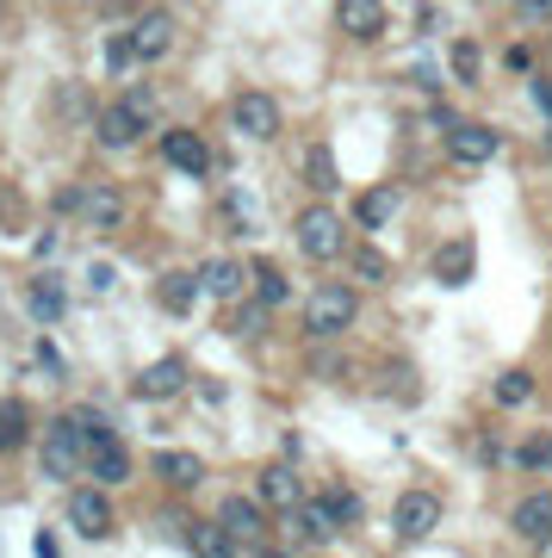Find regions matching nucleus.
I'll list each match as a JSON object with an SVG mask.
<instances>
[{"label": "nucleus", "mask_w": 552, "mask_h": 558, "mask_svg": "<svg viewBox=\"0 0 552 558\" xmlns=\"http://www.w3.org/2000/svg\"><path fill=\"white\" fill-rule=\"evenodd\" d=\"M397 205H404V193H397V186H367V193H360V205H355V223H360V230H379V223H392Z\"/></svg>", "instance_id": "obj_19"}, {"label": "nucleus", "mask_w": 552, "mask_h": 558, "mask_svg": "<svg viewBox=\"0 0 552 558\" xmlns=\"http://www.w3.org/2000/svg\"><path fill=\"white\" fill-rule=\"evenodd\" d=\"M187 379H193V373H187V360H180V354H161V360H149V366L137 373V398H149V403L180 398V391H187Z\"/></svg>", "instance_id": "obj_7"}, {"label": "nucleus", "mask_w": 552, "mask_h": 558, "mask_svg": "<svg viewBox=\"0 0 552 558\" xmlns=\"http://www.w3.org/2000/svg\"><path fill=\"white\" fill-rule=\"evenodd\" d=\"M515 465H528V472H547L552 478V435H528L521 440V453H515Z\"/></svg>", "instance_id": "obj_29"}, {"label": "nucleus", "mask_w": 552, "mask_h": 558, "mask_svg": "<svg viewBox=\"0 0 552 558\" xmlns=\"http://www.w3.org/2000/svg\"><path fill=\"white\" fill-rule=\"evenodd\" d=\"M44 472L50 478H75L81 459H87V428H75V422H50L44 428Z\"/></svg>", "instance_id": "obj_3"}, {"label": "nucleus", "mask_w": 552, "mask_h": 558, "mask_svg": "<svg viewBox=\"0 0 552 558\" xmlns=\"http://www.w3.org/2000/svg\"><path fill=\"white\" fill-rule=\"evenodd\" d=\"M143 137V119L131 112V106H99V143H112V149H124V143Z\"/></svg>", "instance_id": "obj_18"}, {"label": "nucleus", "mask_w": 552, "mask_h": 558, "mask_svg": "<svg viewBox=\"0 0 552 558\" xmlns=\"http://www.w3.org/2000/svg\"><path fill=\"white\" fill-rule=\"evenodd\" d=\"M161 161L175 168V174H205L212 168V149L199 131H161Z\"/></svg>", "instance_id": "obj_10"}, {"label": "nucleus", "mask_w": 552, "mask_h": 558, "mask_svg": "<svg viewBox=\"0 0 552 558\" xmlns=\"http://www.w3.org/2000/svg\"><path fill=\"white\" fill-rule=\"evenodd\" d=\"M509 527L521 539H533V546H547L552 539V490H533V497H521L509 509Z\"/></svg>", "instance_id": "obj_12"}, {"label": "nucleus", "mask_w": 552, "mask_h": 558, "mask_svg": "<svg viewBox=\"0 0 552 558\" xmlns=\"http://www.w3.org/2000/svg\"><path fill=\"white\" fill-rule=\"evenodd\" d=\"M81 218L94 223V230H119L124 223V193L119 186H87V193H81Z\"/></svg>", "instance_id": "obj_17"}, {"label": "nucleus", "mask_w": 552, "mask_h": 558, "mask_svg": "<svg viewBox=\"0 0 552 558\" xmlns=\"http://www.w3.org/2000/svg\"><path fill=\"white\" fill-rule=\"evenodd\" d=\"M106 69H112V75H124V69H137V50H131V32H119V38L106 44Z\"/></svg>", "instance_id": "obj_32"}, {"label": "nucleus", "mask_w": 552, "mask_h": 558, "mask_svg": "<svg viewBox=\"0 0 552 558\" xmlns=\"http://www.w3.org/2000/svg\"><path fill=\"white\" fill-rule=\"evenodd\" d=\"M69 527H75L81 539L112 534V502H106V490H75V497H69Z\"/></svg>", "instance_id": "obj_8"}, {"label": "nucleus", "mask_w": 552, "mask_h": 558, "mask_svg": "<svg viewBox=\"0 0 552 558\" xmlns=\"http://www.w3.org/2000/svg\"><path fill=\"white\" fill-rule=\"evenodd\" d=\"M230 119H237V131H242V137H255V143L279 137V106L267 100V94H237V106H230Z\"/></svg>", "instance_id": "obj_9"}, {"label": "nucleus", "mask_w": 552, "mask_h": 558, "mask_svg": "<svg viewBox=\"0 0 552 558\" xmlns=\"http://www.w3.org/2000/svg\"><path fill=\"white\" fill-rule=\"evenodd\" d=\"M0 422H7V447L25 435V416H20V403H0Z\"/></svg>", "instance_id": "obj_35"}, {"label": "nucleus", "mask_w": 552, "mask_h": 558, "mask_svg": "<svg viewBox=\"0 0 552 558\" xmlns=\"http://www.w3.org/2000/svg\"><path fill=\"white\" fill-rule=\"evenodd\" d=\"M336 20H341V32H348V38L373 44L379 32H385V7H379V0H341Z\"/></svg>", "instance_id": "obj_16"}, {"label": "nucleus", "mask_w": 552, "mask_h": 558, "mask_svg": "<svg viewBox=\"0 0 552 558\" xmlns=\"http://www.w3.org/2000/svg\"><path fill=\"white\" fill-rule=\"evenodd\" d=\"M217 527H224V534L237 539H261L267 534V509H261L255 497H224V509H217Z\"/></svg>", "instance_id": "obj_11"}, {"label": "nucleus", "mask_w": 552, "mask_h": 558, "mask_svg": "<svg viewBox=\"0 0 552 558\" xmlns=\"http://www.w3.org/2000/svg\"><path fill=\"white\" fill-rule=\"evenodd\" d=\"M187 546H193V558H237V553H242L237 539H230L224 527H217V521H193Z\"/></svg>", "instance_id": "obj_23"}, {"label": "nucleus", "mask_w": 552, "mask_h": 558, "mask_svg": "<svg viewBox=\"0 0 552 558\" xmlns=\"http://www.w3.org/2000/svg\"><path fill=\"white\" fill-rule=\"evenodd\" d=\"M249 558H286V553H274V546H261V553H249Z\"/></svg>", "instance_id": "obj_39"}, {"label": "nucleus", "mask_w": 552, "mask_h": 558, "mask_svg": "<svg viewBox=\"0 0 552 558\" xmlns=\"http://www.w3.org/2000/svg\"><path fill=\"white\" fill-rule=\"evenodd\" d=\"M392 527L404 539H429L434 527H441V497H434V490H404V497L392 502Z\"/></svg>", "instance_id": "obj_4"}, {"label": "nucleus", "mask_w": 552, "mask_h": 558, "mask_svg": "<svg viewBox=\"0 0 552 558\" xmlns=\"http://www.w3.org/2000/svg\"><path fill=\"white\" fill-rule=\"evenodd\" d=\"M124 106H131V112L143 119V131L156 124V94H149V87H137V94H124Z\"/></svg>", "instance_id": "obj_34"}, {"label": "nucleus", "mask_w": 552, "mask_h": 558, "mask_svg": "<svg viewBox=\"0 0 552 558\" xmlns=\"http://www.w3.org/2000/svg\"><path fill=\"white\" fill-rule=\"evenodd\" d=\"M304 180L311 186H336V161H329V149L316 143V149H304Z\"/></svg>", "instance_id": "obj_30"}, {"label": "nucleus", "mask_w": 552, "mask_h": 558, "mask_svg": "<svg viewBox=\"0 0 552 558\" xmlns=\"http://www.w3.org/2000/svg\"><path fill=\"white\" fill-rule=\"evenodd\" d=\"M156 472H161L168 484H180V490H193V484L205 478L199 453H180V447H161V453H156Z\"/></svg>", "instance_id": "obj_20"}, {"label": "nucleus", "mask_w": 552, "mask_h": 558, "mask_svg": "<svg viewBox=\"0 0 552 558\" xmlns=\"http://www.w3.org/2000/svg\"><path fill=\"white\" fill-rule=\"evenodd\" d=\"M0 447H7V422H0Z\"/></svg>", "instance_id": "obj_41"}, {"label": "nucleus", "mask_w": 552, "mask_h": 558, "mask_svg": "<svg viewBox=\"0 0 552 558\" xmlns=\"http://www.w3.org/2000/svg\"><path fill=\"white\" fill-rule=\"evenodd\" d=\"M478 57H484V50H478L472 38H459L454 44V75L459 81H478V75H484V62H478Z\"/></svg>", "instance_id": "obj_31"}, {"label": "nucleus", "mask_w": 552, "mask_h": 558, "mask_svg": "<svg viewBox=\"0 0 552 558\" xmlns=\"http://www.w3.org/2000/svg\"><path fill=\"white\" fill-rule=\"evenodd\" d=\"M434 279H441V286H466V279H472V242L441 248V255H434Z\"/></svg>", "instance_id": "obj_24"}, {"label": "nucleus", "mask_w": 552, "mask_h": 558, "mask_svg": "<svg viewBox=\"0 0 552 558\" xmlns=\"http://www.w3.org/2000/svg\"><path fill=\"white\" fill-rule=\"evenodd\" d=\"M131 50H137V62H156L175 50V20L168 13H143L137 25H131Z\"/></svg>", "instance_id": "obj_14"}, {"label": "nucleus", "mask_w": 552, "mask_h": 558, "mask_svg": "<svg viewBox=\"0 0 552 558\" xmlns=\"http://www.w3.org/2000/svg\"><path fill=\"white\" fill-rule=\"evenodd\" d=\"M533 106H540V112L552 119V81H533Z\"/></svg>", "instance_id": "obj_37"}, {"label": "nucleus", "mask_w": 552, "mask_h": 558, "mask_svg": "<svg viewBox=\"0 0 552 558\" xmlns=\"http://www.w3.org/2000/svg\"><path fill=\"white\" fill-rule=\"evenodd\" d=\"M32 553H38V558H57V539H50V534H38V546H32Z\"/></svg>", "instance_id": "obj_38"}, {"label": "nucleus", "mask_w": 552, "mask_h": 558, "mask_svg": "<svg viewBox=\"0 0 552 558\" xmlns=\"http://www.w3.org/2000/svg\"><path fill=\"white\" fill-rule=\"evenodd\" d=\"M199 279H205V292H212V299H242V267L230 255L205 260V267H199Z\"/></svg>", "instance_id": "obj_22"}, {"label": "nucleus", "mask_w": 552, "mask_h": 558, "mask_svg": "<svg viewBox=\"0 0 552 558\" xmlns=\"http://www.w3.org/2000/svg\"><path fill=\"white\" fill-rule=\"evenodd\" d=\"M496 403H503V410H528V403H533V373L509 366V373L496 379Z\"/></svg>", "instance_id": "obj_26"}, {"label": "nucleus", "mask_w": 552, "mask_h": 558, "mask_svg": "<svg viewBox=\"0 0 552 558\" xmlns=\"http://www.w3.org/2000/svg\"><path fill=\"white\" fill-rule=\"evenodd\" d=\"M286 527H292L298 539H329L336 534V521L323 515V502H298L292 515H286Z\"/></svg>", "instance_id": "obj_25"}, {"label": "nucleus", "mask_w": 552, "mask_h": 558, "mask_svg": "<svg viewBox=\"0 0 552 558\" xmlns=\"http://www.w3.org/2000/svg\"><path fill=\"white\" fill-rule=\"evenodd\" d=\"M316 502H323V515L336 521V527H355V521H360V497H355V490H323Z\"/></svg>", "instance_id": "obj_28"}, {"label": "nucleus", "mask_w": 552, "mask_h": 558, "mask_svg": "<svg viewBox=\"0 0 552 558\" xmlns=\"http://www.w3.org/2000/svg\"><path fill=\"white\" fill-rule=\"evenodd\" d=\"M32 354H38V366H44V373H62V354H57V348H50V341H38Z\"/></svg>", "instance_id": "obj_36"}, {"label": "nucleus", "mask_w": 552, "mask_h": 558, "mask_svg": "<svg viewBox=\"0 0 552 558\" xmlns=\"http://www.w3.org/2000/svg\"><path fill=\"white\" fill-rule=\"evenodd\" d=\"M355 292H348V286H316L311 292V304H304V329H311V336H341V329H348V323H355Z\"/></svg>", "instance_id": "obj_2"}, {"label": "nucleus", "mask_w": 552, "mask_h": 558, "mask_svg": "<svg viewBox=\"0 0 552 558\" xmlns=\"http://www.w3.org/2000/svg\"><path fill=\"white\" fill-rule=\"evenodd\" d=\"M255 299H261V311H267V304H292V286H286V274H279V267H267V260L255 267Z\"/></svg>", "instance_id": "obj_27"}, {"label": "nucleus", "mask_w": 552, "mask_h": 558, "mask_svg": "<svg viewBox=\"0 0 552 558\" xmlns=\"http://www.w3.org/2000/svg\"><path fill=\"white\" fill-rule=\"evenodd\" d=\"M87 465H94L99 484H124L131 478V453H124V440L112 435V428H99V422H87Z\"/></svg>", "instance_id": "obj_5"}, {"label": "nucleus", "mask_w": 552, "mask_h": 558, "mask_svg": "<svg viewBox=\"0 0 552 558\" xmlns=\"http://www.w3.org/2000/svg\"><path fill=\"white\" fill-rule=\"evenodd\" d=\"M25 304H32V317L38 323H62V311H69V299H62V279H32V292H25Z\"/></svg>", "instance_id": "obj_21"}, {"label": "nucleus", "mask_w": 552, "mask_h": 558, "mask_svg": "<svg viewBox=\"0 0 552 558\" xmlns=\"http://www.w3.org/2000/svg\"><path fill=\"white\" fill-rule=\"evenodd\" d=\"M447 156L466 161V168H484V161L503 156V137H496L491 124H466V119H459L454 131H447Z\"/></svg>", "instance_id": "obj_6"}, {"label": "nucleus", "mask_w": 552, "mask_h": 558, "mask_svg": "<svg viewBox=\"0 0 552 558\" xmlns=\"http://www.w3.org/2000/svg\"><path fill=\"white\" fill-rule=\"evenodd\" d=\"M261 502L279 509V515H292L298 502H311V497H304V484H298L292 465H267V472H261Z\"/></svg>", "instance_id": "obj_15"}, {"label": "nucleus", "mask_w": 552, "mask_h": 558, "mask_svg": "<svg viewBox=\"0 0 552 558\" xmlns=\"http://www.w3.org/2000/svg\"><path fill=\"white\" fill-rule=\"evenodd\" d=\"M355 274L360 279H385V255H379V248H355Z\"/></svg>", "instance_id": "obj_33"}, {"label": "nucleus", "mask_w": 552, "mask_h": 558, "mask_svg": "<svg viewBox=\"0 0 552 558\" xmlns=\"http://www.w3.org/2000/svg\"><path fill=\"white\" fill-rule=\"evenodd\" d=\"M540 558H552V539H547V546H540Z\"/></svg>", "instance_id": "obj_40"}, {"label": "nucleus", "mask_w": 552, "mask_h": 558, "mask_svg": "<svg viewBox=\"0 0 552 558\" xmlns=\"http://www.w3.org/2000/svg\"><path fill=\"white\" fill-rule=\"evenodd\" d=\"M292 236H298V248H304L311 260H336V255H348V242H341V218L329 211V205H311V211H298Z\"/></svg>", "instance_id": "obj_1"}, {"label": "nucleus", "mask_w": 552, "mask_h": 558, "mask_svg": "<svg viewBox=\"0 0 552 558\" xmlns=\"http://www.w3.org/2000/svg\"><path fill=\"white\" fill-rule=\"evenodd\" d=\"M199 292H205V279H199L193 267H175V274H161V279H156V304L168 311V317H187Z\"/></svg>", "instance_id": "obj_13"}]
</instances>
